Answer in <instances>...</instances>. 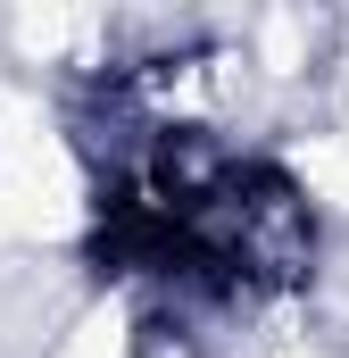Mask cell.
<instances>
[{
  "label": "cell",
  "mask_w": 349,
  "mask_h": 358,
  "mask_svg": "<svg viewBox=\"0 0 349 358\" xmlns=\"http://www.w3.org/2000/svg\"><path fill=\"white\" fill-rule=\"evenodd\" d=\"M42 358H142V317L125 300H75V317L50 334Z\"/></svg>",
  "instance_id": "obj_1"
}]
</instances>
